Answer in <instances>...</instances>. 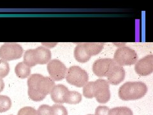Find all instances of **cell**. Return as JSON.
Wrapping results in <instances>:
<instances>
[{"label": "cell", "mask_w": 153, "mask_h": 115, "mask_svg": "<svg viewBox=\"0 0 153 115\" xmlns=\"http://www.w3.org/2000/svg\"><path fill=\"white\" fill-rule=\"evenodd\" d=\"M114 61L119 66H131L138 60L137 53L131 48L122 46L118 48L114 55Z\"/></svg>", "instance_id": "obj_2"}, {"label": "cell", "mask_w": 153, "mask_h": 115, "mask_svg": "<svg viewBox=\"0 0 153 115\" xmlns=\"http://www.w3.org/2000/svg\"><path fill=\"white\" fill-rule=\"evenodd\" d=\"M47 70L50 78L54 81L63 80L66 74L67 69L65 65L60 60L53 59L49 61L47 65Z\"/></svg>", "instance_id": "obj_6"}, {"label": "cell", "mask_w": 153, "mask_h": 115, "mask_svg": "<svg viewBox=\"0 0 153 115\" xmlns=\"http://www.w3.org/2000/svg\"><path fill=\"white\" fill-rule=\"evenodd\" d=\"M4 88V83L2 78H0V93H1L3 90Z\"/></svg>", "instance_id": "obj_28"}, {"label": "cell", "mask_w": 153, "mask_h": 115, "mask_svg": "<svg viewBox=\"0 0 153 115\" xmlns=\"http://www.w3.org/2000/svg\"><path fill=\"white\" fill-rule=\"evenodd\" d=\"M54 86L55 82L54 80H52L49 77L43 76L37 84L36 90L46 96L51 93Z\"/></svg>", "instance_id": "obj_12"}, {"label": "cell", "mask_w": 153, "mask_h": 115, "mask_svg": "<svg viewBox=\"0 0 153 115\" xmlns=\"http://www.w3.org/2000/svg\"><path fill=\"white\" fill-rule=\"evenodd\" d=\"M110 109L105 105H99L95 109L94 115H108Z\"/></svg>", "instance_id": "obj_27"}, {"label": "cell", "mask_w": 153, "mask_h": 115, "mask_svg": "<svg viewBox=\"0 0 153 115\" xmlns=\"http://www.w3.org/2000/svg\"><path fill=\"white\" fill-rule=\"evenodd\" d=\"M66 81L76 87L81 88L88 83L89 75L87 72L79 66H71L67 69Z\"/></svg>", "instance_id": "obj_3"}, {"label": "cell", "mask_w": 153, "mask_h": 115, "mask_svg": "<svg viewBox=\"0 0 153 115\" xmlns=\"http://www.w3.org/2000/svg\"><path fill=\"white\" fill-rule=\"evenodd\" d=\"M23 49L17 43H4L0 47V58L5 61H12L22 57Z\"/></svg>", "instance_id": "obj_4"}, {"label": "cell", "mask_w": 153, "mask_h": 115, "mask_svg": "<svg viewBox=\"0 0 153 115\" xmlns=\"http://www.w3.org/2000/svg\"><path fill=\"white\" fill-rule=\"evenodd\" d=\"M33 54L36 65H44L49 63L52 57L51 51L42 46L33 49Z\"/></svg>", "instance_id": "obj_11"}, {"label": "cell", "mask_w": 153, "mask_h": 115, "mask_svg": "<svg viewBox=\"0 0 153 115\" xmlns=\"http://www.w3.org/2000/svg\"><path fill=\"white\" fill-rule=\"evenodd\" d=\"M83 95L87 99L94 97V81L88 82L83 86Z\"/></svg>", "instance_id": "obj_21"}, {"label": "cell", "mask_w": 153, "mask_h": 115, "mask_svg": "<svg viewBox=\"0 0 153 115\" xmlns=\"http://www.w3.org/2000/svg\"><path fill=\"white\" fill-rule=\"evenodd\" d=\"M38 115H52L51 107L49 105L43 104L38 108Z\"/></svg>", "instance_id": "obj_26"}, {"label": "cell", "mask_w": 153, "mask_h": 115, "mask_svg": "<svg viewBox=\"0 0 153 115\" xmlns=\"http://www.w3.org/2000/svg\"><path fill=\"white\" fill-rule=\"evenodd\" d=\"M108 82L112 85L120 84L125 78V70L121 66L115 63L107 75Z\"/></svg>", "instance_id": "obj_9"}, {"label": "cell", "mask_w": 153, "mask_h": 115, "mask_svg": "<svg viewBox=\"0 0 153 115\" xmlns=\"http://www.w3.org/2000/svg\"><path fill=\"white\" fill-rule=\"evenodd\" d=\"M74 57L75 60L80 63H85L88 61L91 56L85 51L83 44H78L74 49Z\"/></svg>", "instance_id": "obj_13"}, {"label": "cell", "mask_w": 153, "mask_h": 115, "mask_svg": "<svg viewBox=\"0 0 153 115\" xmlns=\"http://www.w3.org/2000/svg\"><path fill=\"white\" fill-rule=\"evenodd\" d=\"M12 101L8 96L0 95V113L6 112L11 108Z\"/></svg>", "instance_id": "obj_18"}, {"label": "cell", "mask_w": 153, "mask_h": 115, "mask_svg": "<svg viewBox=\"0 0 153 115\" xmlns=\"http://www.w3.org/2000/svg\"><path fill=\"white\" fill-rule=\"evenodd\" d=\"M17 115H38L37 110L30 106H26L19 110Z\"/></svg>", "instance_id": "obj_25"}, {"label": "cell", "mask_w": 153, "mask_h": 115, "mask_svg": "<svg viewBox=\"0 0 153 115\" xmlns=\"http://www.w3.org/2000/svg\"><path fill=\"white\" fill-rule=\"evenodd\" d=\"M82 95L76 91H68L66 95L65 103L69 104H77L82 101Z\"/></svg>", "instance_id": "obj_16"}, {"label": "cell", "mask_w": 153, "mask_h": 115, "mask_svg": "<svg viewBox=\"0 0 153 115\" xmlns=\"http://www.w3.org/2000/svg\"><path fill=\"white\" fill-rule=\"evenodd\" d=\"M147 92V87L145 83L140 81L126 82L119 89V98L124 101L138 100L144 97Z\"/></svg>", "instance_id": "obj_1"}, {"label": "cell", "mask_w": 153, "mask_h": 115, "mask_svg": "<svg viewBox=\"0 0 153 115\" xmlns=\"http://www.w3.org/2000/svg\"><path fill=\"white\" fill-rule=\"evenodd\" d=\"M23 63L30 67L36 65L34 58V54H33V49H29L25 52V55H24Z\"/></svg>", "instance_id": "obj_20"}, {"label": "cell", "mask_w": 153, "mask_h": 115, "mask_svg": "<svg viewBox=\"0 0 153 115\" xmlns=\"http://www.w3.org/2000/svg\"><path fill=\"white\" fill-rule=\"evenodd\" d=\"M27 93L28 96L32 100L35 102H40L42 101V100H44L46 96L40 93L38 91L35 90H31V89H28L27 91Z\"/></svg>", "instance_id": "obj_22"}, {"label": "cell", "mask_w": 153, "mask_h": 115, "mask_svg": "<svg viewBox=\"0 0 153 115\" xmlns=\"http://www.w3.org/2000/svg\"><path fill=\"white\" fill-rule=\"evenodd\" d=\"M116 63L111 58H102L96 60L93 65L94 74L100 78L107 77L112 66Z\"/></svg>", "instance_id": "obj_8"}, {"label": "cell", "mask_w": 153, "mask_h": 115, "mask_svg": "<svg viewBox=\"0 0 153 115\" xmlns=\"http://www.w3.org/2000/svg\"><path fill=\"white\" fill-rule=\"evenodd\" d=\"M51 109L52 115H68L66 108L61 104H54Z\"/></svg>", "instance_id": "obj_23"}, {"label": "cell", "mask_w": 153, "mask_h": 115, "mask_svg": "<svg viewBox=\"0 0 153 115\" xmlns=\"http://www.w3.org/2000/svg\"><path fill=\"white\" fill-rule=\"evenodd\" d=\"M43 75L39 74H34L30 75L27 79L28 89L36 90L37 84L39 81L42 78Z\"/></svg>", "instance_id": "obj_19"}, {"label": "cell", "mask_w": 153, "mask_h": 115, "mask_svg": "<svg viewBox=\"0 0 153 115\" xmlns=\"http://www.w3.org/2000/svg\"><path fill=\"white\" fill-rule=\"evenodd\" d=\"M10 115H13V114H10Z\"/></svg>", "instance_id": "obj_30"}, {"label": "cell", "mask_w": 153, "mask_h": 115, "mask_svg": "<svg viewBox=\"0 0 153 115\" xmlns=\"http://www.w3.org/2000/svg\"><path fill=\"white\" fill-rule=\"evenodd\" d=\"M94 97L100 104H105L109 101L111 92L107 80L99 79L94 81Z\"/></svg>", "instance_id": "obj_5"}, {"label": "cell", "mask_w": 153, "mask_h": 115, "mask_svg": "<svg viewBox=\"0 0 153 115\" xmlns=\"http://www.w3.org/2000/svg\"><path fill=\"white\" fill-rule=\"evenodd\" d=\"M108 115H133L131 109L126 106L116 107L109 110Z\"/></svg>", "instance_id": "obj_17"}, {"label": "cell", "mask_w": 153, "mask_h": 115, "mask_svg": "<svg viewBox=\"0 0 153 115\" xmlns=\"http://www.w3.org/2000/svg\"><path fill=\"white\" fill-rule=\"evenodd\" d=\"M83 44L85 51L91 57L99 54L104 47V43L102 42H87Z\"/></svg>", "instance_id": "obj_14"}, {"label": "cell", "mask_w": 153, "mask_h": 115, "mask_svg": "<svg viewBox=\"0 0 153 115\" xmlns=\"http://www.w3.org/2000/svg\"><path fill=\"white\" fill-rule=\"evenodd\" d=\"M15 72L18 78L25 79L31 74V67L24 63L23 62H20L16 66Z\"/></svg>", "instance_id": "obj_15"}, {"label": "cell", "mask_w": 153, "mask_h": 115, "mask_svg": "<svg viewBox=\"0 0 153 115\" xmlns=\"http://www.w3.org/2000/svg\"><path fill=\"white\" fill-rule=\"evenodd\" d=\"M10 66L8 62L5 60L0 59V78H3L8 74Z\"/></svg>", "instance_id": "obj_24"}, {"label": "cell", "mask_w": 153, "mask_h": 115, "mask_svg": "<svg viewBox=\"0 0 153 115\" xmlns=\"http://www.w3.org/2000/svg\"><path fill=\"white\" fill-rule=\"evenodd\" d=\"M68 91V88L63 84L55 85L51 92V99L56 104L65 103L66 97Z\"/></svg>", "instance_id": "obj_10"}, {"label": "cell", "mask_w": 153, "mask_h": 115, "mask_svg": "<svg viewBox=\"0 0 153 115\" xmlns=\"http://www.w3.org/2000/svg\"><path fill=\"white\" fill-rule=\"evenodd\" d=\"M136 73L141 76H147L153 72V55H146L138 60L135 65Z\"/></svg>", "instance_id": "obj_7"}, {"label": "cell", "mask_w": 153, "mask_h": 115, "mask_svg": "<svg viewBox=\"0 0 153 115\" xmlns=\"http://www.w3.org/2000/svg\"><path fill=\"white\" fill-rule=\"evenodd\" d=\"M88 115H94V114H88Z\"/></svg>", "instance_id": "obj_29"}]
</instances>
